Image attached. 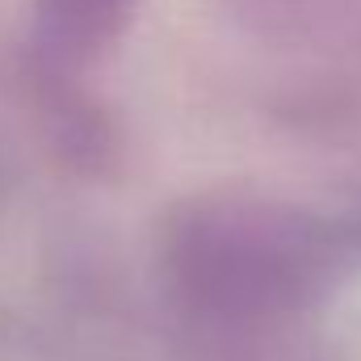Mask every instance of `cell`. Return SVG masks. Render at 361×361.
<instances>
[{
	"instance_id": "1",
	"label": "cell",
	"mask_w": 361,
	"mask_h": 361,
	"mask_svg": "<svg viewBox=\"0 0 361 361\" xmlns=\"http://www.w3.org/2000/svg\"><path fill=\"white\" fill-rule=\"evenodd\" d=\"M126 0H47V8L59 17V21H80V17H97V21H105V17H114V8H122Z\"/></svg>"
}]
</instances>
